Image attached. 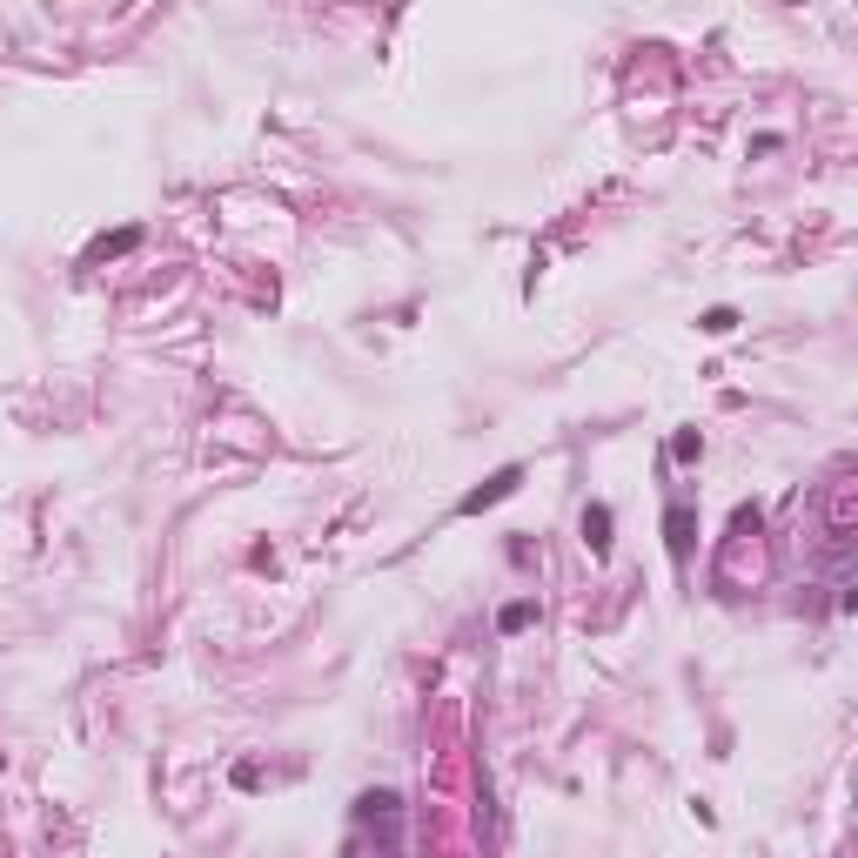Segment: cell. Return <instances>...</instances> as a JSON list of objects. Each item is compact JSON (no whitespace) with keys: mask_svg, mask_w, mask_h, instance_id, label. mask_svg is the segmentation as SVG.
Masks as SVG:
<instances>
[{"mask_svg":"<svg viewBox=\"0 0 858 858\" xmlns=\"http://www.w3.org/2000/svg\"><path fill=\"white\" fill-rule=\"evenodd\" d=\"M698 329H704V336H731V329H738V309H704Z\"/></svg>","mask_w":858,"mask_h":858,"instance_id":"obj_8","label":"cell"},{"mask_svg":"<svg viewBox=\"0 0 858 858\" xmlns=\"http://www.w3.org/2000/svg\"><path fill=\"white\" fill-rule=\"evenodd\" d=\"M584 543H590V557H610V503L584 510Z\"/></svg>","mask_w":858,"mask_h":858,"instance_id":"obj_4","label":"cell"},{"mask_svg":"<svg viewBox=\"0 0 858 858\" xmlns=\"http://www.w3.org/2000/svg\"><path fill=\"white\" fill-rule=\"evenodd\" d=\"M530 617H537V604H530V597H517V604H503V610H497V631H523Z\"/></svg>","mask_w":858,"mask_h":858,"instance_id":"obj_7","label":"cell"},{"mask_svg":"<svg viewBox=\"0 0 858 858\" xmlns=\"http://www.w3.org/2000/svg\"><path fill=\"white\" fill-rule=\"evenodd\" d=\"M664 550H671L678 564L698 550V510H691V503H671V510H664Z\"/></svg>","mask_w":858,"mask_h":858,"instance_id":"obj_2","label":"cell"},{"mask_svg":"<svg viewBox=\"0 0 858 858\" xmlns=\"http://www.w3.org/2000/svg\"><path fill=\"white\" fill-rule=\"evenodd\" d=\"M852 517H858L852 510V476L838 470L832 490H825V537H852Z\"/></svg>","mask_w":858,"mask_h":858,"instance_id":"obj_3","label":"cell"},{"mask_svg":"<svg viewBox=\"0 0 858 858\" xmlns=\"http://www.w3.org/2000/svg\"><path fill=\"white\" fill-rule=\"evenodd\" d=\"M517 483H523V463H503L497 476H483L476 490H463V497H456V510H463V517H476V510H490V503L517 497Z\"/></svg>","mask_w":858,"mask_h":858,"instance_id":"obj_1","label":"cell"},{"mask_svg":"<svg viewBox=\"0 0 858 858\" xmlns=\"http://www.w3.org/2000/svg\"><path fill=\"white\" fill-rule=\"evenodd\" d=\"M704 456V436L698 429H678V436H671V463H698Z\"/></svg>","mask_w":858,"mask_h":858,"instance_id":"obj_6","label":"cell"},{"mask_svg":"<svg viewBox=\"0 0 858 858\" xmlns=\"http://www.w3.org/2000/svg\"><path fill=\"white\" fill-rule=\"evenodd\" d=\"M141 242V228H121V235H101V242H94V262H108V255H128Z\"/></svg>","mask_w":858,"mask_h":858,"instance_id":"obj_5","label":"cell"}]
</instances>
